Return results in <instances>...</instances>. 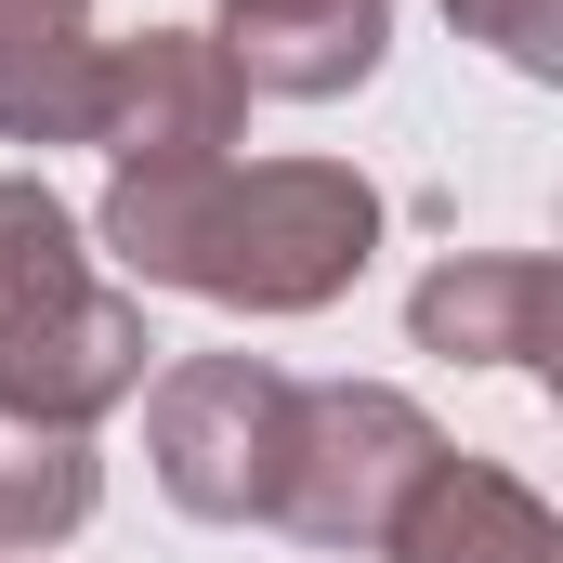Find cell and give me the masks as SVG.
Masks as SVG:
<instances>
[{"label":"cell","mask_w":563,"mask_h":563,"mask_svg":"<svg viewBox=\"0 0 563 563\" xmlns=\"http://www.w3.org/2000/svg\"><path fill=\"white\" fill-rule=\"evenodd\" d=\"M106 250L144 288H197L236 314H314L367 276L380 197L341 157H197V170H119Z\"/></svg>","instance_id":"1"},{"label":"cell","mask_w":563,"mask_h":563,"mask_svg":"<svg viewBox=\"0 0 563 563\" xmlns=\"http://www.w3.org/2000/svg\"><path fill=\"white\" fill-rule=\"evenodd\" d=\"M432 459H445V432H432L407 394H380V380H314V394H288V459H276V511H263V525L314 538V551H380Z\"/></svg>","instance_id":"2"},{"label":"cell","mask_w":563,"mask_h":563,"mask_svg":"<svg viewBox=\"0 0 563 563\" xmlns=\"http://www.w3.org/2000/svg\"><path fill=\"white\" fill-rule=\"evenodd\" d=\"M288 367L263 354H184L144 407V445H157V485L170 511L197 525H263L276 511V459H288Z\"/></svg>","instance_id":"3"},{"label":"cell","mask_w":563,"mask_h":563,"mask_svg":"<svg viewBox=\"0 0 563 563\" xmlns=\"http://www.w3.org/2000/svg\"><path fill=\"white\" fill-rule=\"evenodd\" d=\"M236 66L197 40V26H144V40H106L92 53V106H79V144H106L119 170H197V157H236Z\"/></svg>","instance_id":"4"},{"label":"cell","mask_w":563,"mask_h":563,"mask_svg":"<svg viewBox=\"0 0 563 563\" xmlns=\"http://www.w3.org/2000/svg\"><path fill=\"white\" fill-rule=\"evenodd\" d=\"M144 301L132 288H92V301H66V314H40L26 341H0V407L40 432H92L106 407H132L144 394Z\"/></svg>","instance_id":"5"},{"label":"cell","mask_w":563,"mask_h":563,"mask_svg":"<svg viewBox=\"0 0 563 563\" xmlns=\"http://www.w3.org/2000/svg\"><path fill=\"white\" fill-rule=\"evenodd\" d=\"M210 53L236 66V92L328 106V92L380 79V53H394V0H223Z\"/></svg>","instance_id":"6"},{"label":"cell","mask_w":563,"mask_h":563,"mask_svg":"<svg viewBox=\"0 0 563 563\" xmlns=\"http://www.w3.org/2000/svg\"><path fill=\"white\" fill-rule=\"evenodd\" d=\"M380 551L394 563H563V525H551L538 485H511V472H485V459H432Z\"/></svg>","instance_id":"7"},{"label":"cell","mask_w":563,"mask_h":563,"mask_svg":"<svg viewBox=\"0 0 563 563\" xmlns=\"http://www.w3.org/2000/svg\"><path fill=\"white\" fill-rule=\"evenodd\" d=\"M407 328H420V354H472V367H551V263H538V250H472V263L420 276Z\"/></svg>","instance_id":"8"},{"label":"cell","mask_w":563,"mask_h":563,"mask_svg":"<svg viewBox=\"0 0 563 563\" xmlns=\"http://www.w3.org/2000/svg\"><path fill=\"white\" fill-rule=\"evenodd\" d=\"M92 53V0H0V144H79Z\"/></svg>","instance_id":"9"},{"label":"cell","mask_w":563,"mask_h":563,"mask_svg":"<svg viewBox=\"0 0 563 563\" xmlns=\"http://www.w3.org/2000/svg\"><path fill=\"white\" fill-rule=\"evenodd\" d=\"M92 250H79V210L53 197V184H26V170H0V341H26L40 314H66V301H92Z\"/></svg>","instance_id":"10"},{"label":"cell","mask_w":563,"mask_h":563,"mask_svg":"<svg viewBox=\"0 0 563 563\" xmlns=\"http://www.w3.org/2000/svg\"><path fill=\"white\" fill-rule=\"evenodd\" d=\"M92 432H40L0 407V551H53L92 525Z\"/></svg>","instance_id":"11"},{"label":"cell","mask_w":563,"mask_h":563,"mask_svg":"<svg viewBox=\"0 0 563 563\" xmlns=\"http://www.w3.org/2000/svg\"><path fill=\"white\" fill-rule=\"evenodd\" d=\"M445 13H459L472 40H498L525 79H551V66H563V0H445Z\"/></svg>","instance_id":"12"}]
</instances>
